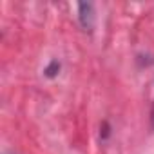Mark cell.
Instances as JSON below:
<instances>
[{
	"mask_svg": "<svg viewBox=\"0 0 154 154\" xmlns=\"http://www.w3.org/2000/svg\"><path fill=\"white\" fill-rule=\"evenodd\" d=\"M152 123H154V107H152Z\"/></svg>",
	"mask_w": 154,
	"mask_h": 154,
	"instance_id": "3",
	"label": "cell"
},
{
	"mask_svg": "<svg viewBox=\"0 0 154 154\" xmlns=\"http://www.w3.org/2000/svg\"><path fill=\"white\" fill-rule=\"evenodd\" d=\"M78 20L84 27V31H93L96 24V13L93 2H80L78 4Z\"/></svg>",
	"mask_w": 154,
	"mask_h": 154,
	"instance_id": "1",
	"label": "cell"
},
{
	"mask_svg": "<svg viewBox=\"0 0 154 154\" xmlns=\"http://www.w3.org/2000/svg\"><path fill=\"white\" fill-rule=\"evenodd\" d=\"M58 72H60V62L58 60H51L49 65L44 69V74L47 76V78H54Z\"/></svg>",
	"mask_w": 154,
	"mask_h": 154,
	"instance_id": "2",
	"label": "cell"
}]
</instances>
